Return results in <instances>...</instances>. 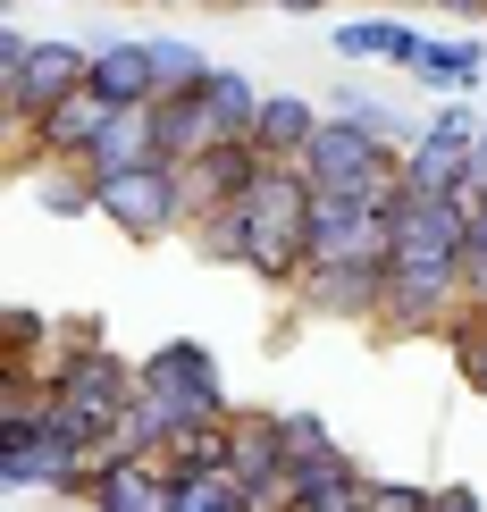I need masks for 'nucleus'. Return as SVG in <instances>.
<instances>
[{
  "label": "nucleus",
  "mask_w": 487,
  "mask_h": 512,
  "mask_svg": "<svg viewBox=\"0 0 487 512\" xmlns=\"http://www.w3.org/2000/svg\"><path fill=\"white\" fill-rule=\"evenodd\" d=\"M26 177H34V202L51 219H84L93 210V168L84 160H26Z\"/></svg>",
  "instance_id": "nucleus-24"
},
{
  "label": "nucleus",
  "mask_w": 487,
  "mask_h": 512,
  "mask_svg": "<svg viewBox=\"0 0 487 512\" xmlns=\"http://www.w3.org/2000/svg\"><path fill=\"white\" fill-rule=\"evenodd\" d=\"M227 378H219V353L202 336H168L135 361V412H126V445L118 454H160L177 429L194 420H227Z\"/></svg>",
  "instance_id": "nucleus-3"
},
{
  "label": "nucleus",
  "mask_w": 487,
  "mask_h": 512,
  "mask_svg": "<svg viewBox=\"0 0 487 512\" xmlns=\"http://www.w3.org/2000/svg\"><path fill=\"white\" fill-rule=\"evenodd\" d=\"M219 9H244V0H219Z\"/></svg>",
  "instance_id": "nucleus-37"
},
{
  "label": "nucleus",
  "mask_w": 487,
  "mask_h": 512,
  "mask_svg": "<svg viewBox=\"0 0 487 512\" xmlns=\"http://www.w3.org/2000/svg\"><path fill=\"white\" fill-rule=\"evenodd\" d=\"M479 76H487V42L479 34H429V51L412 59V84H429L437 101H471Z\"/></svg>",
  "instance_id": "nucleus-17"
},
{
  "label": "nucleus",
  "mask_w": 487,
  "mask_h": 512,
  "mask_svg": "<svg viewBox=\"0 0 487 512\" xmlns=\"http://www.w3.org/2000/svg\"><path fill=\"white\" fill-rule=\"evenodd\" d=\"M126 412H135V361L110 353L93 328L51 345V420L68 429L93 462H110L126 445Z\"/></svg>",
  "instance_id": "nucleus-4"
},
{
  "label": "nucleus",
  "mask_w": 487,
  "mask_h": 512,
  "mask_svg": "<svg viewBox=\"0 0 487 512\" xmlns=\"http://www.w3.org/2000/svg\"><path fill=\"white\" fill-rule=\"evenodd\" d=\"M152 68H160V101H168V93H202L219 59H210V51H194L185 34H152Z\"/></svg>",
  "instance_id": "nucleus-25"
},
{
  "label": "nucleus",
  "mask_w": 487,
  "mask_h": 512,
  "mask_svg": "<svg viewBox=\"0 0 487 512\" xmlns=\"http://www.w3.org/2000/svg\"><path fill=\"white\" fill-rule=\"evenodd\" d=\"M387 244H395V202H362V194L311 202V261H387Z\"/></svg>",
  "instance_id": "nucleus-8"
},
{
  "label": "nucleus",
  "mask_w": 487,
  "mask_h": 512,
  "mask_svg": "<svg viewBox=\"0 0 487 512\" xmlns=\"http://www.w3.org/2000/svg\"><path fill=\"white\" fill-rule=\"evenodd\" d=\"M303 177L320 185V194H362V202H404V152L395 143H378L370 126L353 118H320V135H311L303 152Z\"/></svg>",
  "instance_id": "nucleus-5"
},
{
  "label": "nucleus",
  "mask_w": 487,
  "mask_h": 512,
  "mask_svg": "<svg viewBox=\"0 0 487 512\" xmlns=\"http://www.w3.org/2000/svg\"><path fill=\"white\" fill-rule=\"evenodd\" d=\"M143 160H160L152 110H110V126H101V143L84 152V168H93V177H118V168H143Z\"/></svg>",
  "instance_id": "nucleus-20"
},
{
  "label": "nucleus",
  "mask_w": 487,
  "mask_h": 512,
  "mask_svg": "<svg viewBox=\"0 0 487 512\" xmlns=\"http://www.w3.org/2000/svg\"><path fill=\"white\" fill-rule=\"evenodd\" d=\"M84 479H93V454L59 429H42V437H26V445H0V487L9 496H59V504H84Z\"/></svg>",
  "instance_id": "nucleus-7"
},
{
  "label": "nucleus",
  "mask_w": 487,
  "mask_h": 512,
  "mask_svg": "<svg viewBox=\"0 0 487 512\" xmlns=\"http://www.w3.org/2000/svg\"><path fill=\"white\" fill-rule=\"evenodd\" d=\"M446 345H454V361H462V387H471V395H487V311H471V303H462V319L446 328Z\"/></svg>",
  "instance_id": "nucleus-27"
},
{
  "label": "nucleus",
  "mask_w": 487,
  "mask_h": 512,
  "mask_svg": "<svg viewBox=\"0 0 487 512\" xmlns=\"http://www.w3.org/2000/svg\"><path fill=\"white\" fill-rule=\"evenodd\" d=\"M437 487H412V479H370L362 487V512H429Z\"/></svg>",
  "instance_id": "nucleus-30"
},
{
  "label": "nucleus",
  "mask_w": 487,
  "mask_h": 512,
  "mask_svg": "<svg viewBox=\"0 0 487 512\" xmlns=\"http://www.w3.org/2000/svg\"><path fill=\"white\" fill-rule=\"evenodd\" d=\"M462 244H471V202L404 194L387 244V311L378 328L395 336H446L462 319Z\"/></svg>",
  "instance_id": "nucleus-1"
},
{
  "label": "nucleus",
  "mask_w": 487,
  "mask_h": 512,
  "mask_svg": "<svg viewBox=\"0 0 487 512\" xmlns=\"http://www.w3.org/2000/svg\"><path fill=\"white\" fill-rule=\"evenodd\" d=\"M320 101H303V93H269L261 101V126H252V143H261V160H303L311 152V135H320Z\"/></svg>",
  "instance_id": "nucleus-19"
},
{
  "label": "nucleus",
  "mask_w": 487,
  "mask_h": 512,
  "mask_svg": "<svg viewBox=\"0 0 487 512\" xmlns=\"http://www.w3.org/2000/svg\"><path fill=\"white\" fill-rule=\"evenodd\" d=\"M84 84H93V42H68V34L34 42V59L0 84V93H9V126H34L42 110H59V101L84 93Z\"/></svg>",
  "instance_id": "nucleus-9"
},
{
  "label": "nucleus",
  "mask_w": 487,
  "mask_h": 512,
  "mask_svg": "<svg viewBox=\"0 0 487 512\" xmlns=\"http://www.w3.org/2000/svg\"><path fill=\"white\" fill-rule=\"evenodd\" d=\"M93 93L110 101V110H152V101H160L152 34H118V42H93Z\"/></svg>",
  "instance_id": "nucleus-15"
},
{
  "label": "nucleus",
  "mask_w": 487,
  "mask_h": 512,
  "mask_svg": "<svg viewBox=\"0 0 487 512\" xmlns=\"http://www.w3.org/2000/svg\"><path fill=\"white\" fill-rule=\"evenodd\" d=\"M479 194H487V126H479Z\"/></svg>",
  "instance_id": "nucleus-35"
},
{
  "label": "nucleus",
  "mask_w": 487,
  "mask_h": 512,
  "mask_svg": "<svg viewBox=\"0 0 487 512\" xmlns=\"http://www.w3.org/2000/svg\"><path fill=\"white\" fill-rule=\"evenodd\" d=\"M152 126H160V160H194V152H210V110H202V93H168V101H152Z\"/></svg>",
  "instance_id": "nucleus-21"
},
{
  "label": "nucleus",
  "mask_w": 487,
  "mask_h": 512,
  "mask_svg": "<svg viewBox=\"0 0 487 512\" xmlns=\"http://www.w3.org/2000/svg\"><path fill=\"white\" fill-rule=\"evenodd\" d=\"M437 9H454V17H487V0H437Z\"/></svg>",
  "instance_id": "nucleus-34"
},
{
  "label": "nucleus",
  "mask_w": 487,
  "mask_h": 512,
  "mask_svg": "<svg viewBox=\"0 0 487 512\" xmlns=\"http://www.w3.org/2000/svg\"><path fill=\"white\" fill-rule=\"evenodd\" d=\"M227 454H236V412L227 420H194V429H177L160 445V462L177 479H194V471H227Z\"/></svg>",
  "instance_id": "nucleus-22"
},
{
  "label": "nucleus",
  "mask_w": 487,
  "mask_h": 512,
  "mask_svg": "<svg viewBox=\"0 0 487 512\" xmlns=\"http://www.w3.org/2000/svg\"><path fill=\"white\" fill-rule=\"evenodd\" d=\"M420 51H429V34H420L404 9L345 17V26H336V59H378V68H404V76H412V59H420Z\"/></svg>",
  "instance_id": "nucleus-16"
},
{
  "label": "nucleus",
  "mask_w": 487,
  "mask_h": 512,
  "mask_svg": "<svg viewBox=\"0 0 487 512\" xmlns=\"http://www.w3.org/2000/svg\"><path fill=\"white\" fill-rule=\"evenodd\" d=\"M462 303L487 311V194L471 202V244H462Z\"/></svg>",
  "instance_id": "nucleus-29"
},
{
  "label": "nucleus",
  "mask_w": 487,
  "mask_h": 512,
  "mask_svg": "<svg viewBox=\"0 0 487 512\" xmlns=\"http://www.w3.org/2000/svg\"><path fill=\"white\" fill-rule=\"evenodd\" d=\"M185 177V219H210V210H227V202H244V185L261 177V143H210V152H194L177 168Z\"/></svg>",
  "instance_id": "nucleus-14"
},
{
  "label": "nucleus",
  "mask_w": 487,
  "mask_h": 512,
  "mask_svg": "<svg viewBox=\"0 0 487 512\" xmlns=\"http://www.w3.org/2000/svg\"><path fill=\"white\" fill-rule=\"evenodd\" d=\"M311 177H303V160H261V177L244 185V202H227V210H210V219L194 227V244L210 252V261H227V269H244V277H261V286H303V269H311Z\"/></svg>",
  "instance_id": "nucleus-2"
},
{
  "label": "nucleus",
  "mask_w": 487,
  "mask_h": 512,
  "mask_svg": "<svg viewBox=\"0 0 487 512\" xmlns=\"http://www.w3.org/2000/svg\"><path fill=\"white\" fill-rule=\"evenodd\" d=\"M278 437H286V471H294V462L336 454V437H328V420H320V412H278Z\"/></svg>",
  "instance_id": "nucleus-28"
},
{
  "label": "nucleus",
  "mask_w": 487,
  "mask_h": 512,
  "mask_svg": "<svg viewBox=\"0 0 487 512\" xmlns=\"http://www.w3.org/2000/svg\"><path fill=\"white\" fill-rule=\"evenodd\" d=\"M269 9H286V17H320L328 0H269Z\"/></svg>",
  "instance_id": "nucleus-33"
},
{
  "label": "nucleus",
  "mask_w": 487,
  "mask_h": 512,
  "mask_svg": "<svg viewBox=\"0 0 487 512\" xmlns=\"http://www.w3.org/2000/svg\"><path fill=\"white\" fill-rule=\"evenodd\" d=\"M84 504L93 512H168L177 504V471L160 454H110L84 479Z\"/></svg>",
  "instance_id": "nucleus-11"
},
{
  "label": "nucleus",
  "mask_w": 487,
  "mask_h": 512,
  "mask_svg": "<svg viewBox=\"0 0 487 512\" xmlns=\"http://www.w3.org/2000/svg\"><path fill=\"white\" fill-rule=\"evenodd\" d=\"M387 9H437V0H387Z\"/></svg>",
  "instance_id": "nucleus-36"
},
{
  "label": "nucleus",
  "mask_w": 487,
  "mask_h": 512,
  "mask_svg": "<svg viewBox=\"0 0 487 512\" xmlns=\"http://www.w3.org/2000/svg\"><path fill=\"white\" fill-rule=\"evenodd\" d=\"M236 487L252 496V512H286V437L278 412H236V454H227Z\"/></svg>",
  "instance_id": "nucleus-12"
},
{
  "label": "nucleus",
  "mask_w": 487,
  "mask_h": 512,
  "mask_svg": "<svg viewBox=\"0 0 487 512\" xmlns=\"http://www.w3.org/2000/svg\"><path fill=\"white\" fill-rule=\"evenodd\" d=\"M261 101H269V93H261L244 68H227V59H219V68H210V84H202V110H210V135H219V143H252Z\"/></svg>",
  "instance_id": "nucleus-18"
},
{
  "label": "nucleus",
  "mask_w": 487,
  "mask_h": 512,
  "mask_svg": "<svg viewBox=\"0 0 487 512\" xmlns=\"http://www.w3.org/2000/svg\"><path fill=\"white\" fill-rule=\"evenodd\" d=\"M429 512H487V504H479V487H471V479H446V487L429 496Z\"/></svg>",
  "instance_id": "nucleus-32"
},
{
  "label": "nucleus",
  "mask_w": 487,
  "mask_h": 512,
  "mask_svg": "<svg viewBox=\"0 0 487 512\" xmlns=\"http://www.w3.org/2000/svg\"><path fill=\"white\" fill-rule=\"evenodd\" d=\"M294 303L320 319H378L387 311V261H311Z\"/></svg>",
  "instance_id": "nucleus-10"
},
{
  "label": "nucleus",
  "mask_w": 487,
  "mask_h": 512,
  "mask_svg": "<svg viewBox=\"0 0 487 512\" xmlns=\"http://www.w3.org/2000/svg\"><path fill=\"white\" fill-rule=\"evenodd\" d=\"M101 126H110V101L84 84V93H68L59 110H42L34 126H17V160H84L101 143Z\"/></svg>",
  "instance_id": "nucleus-13"
},
{
  "label": "nucleus",
  "mask_w": 487,
  "mask_h": 512,
  "mask_svg": "<svg viewBox=\"0 0 487 512\" xmlns=\"http://www.w3.org/2000/svg\"><path fill=\"white\" fill-rule=\"evenodd\" d=\"M168 512H252V496L236 487V471H194V479H177Z\"/></svg>",
  "instance_id": "nucleus-26"
},
{
  "label": "nucleus",
  "mask_w": 487,
  "mask_h": 512,
  "mask_svg": "<svg viewBox=\"0 0 487 512\" xmlns=\"http://www.w3.org/2000/svg\"><path fill=\"white\" fill-rule=\"evenodd\" d=\"M93 219H110L126 244H160L177 227H194L185 219L177 160H143V168H118V177H93Z\"/></svg>",
  "instance_id": "nucleus-6"
},
{
  "label": "nucleus",
  "mask_w": 487,
  "mask_h": 512,
  "mask_svg": "<svg viewBox=\"0 0 487 512\" xmlns=\"http://www.w3.org/2000/svg\"><path fill=\"white\" fill-rule=\"evenodd\" d=\"M26 59H34V34H26V26H0V84L26 68Z\"/></svg>",
  "instance_id": "nucleus-31"
},
{
  "label": "nucleus",
  "mask_w": 487,
  "mask_h": 512,
  "mask_svg": "<svg viewBox=\"0 0 487 512\" xmlns=\"http://www.w3.org/2000/svg\"><path fill=\"white\" fill-rule=\"evenodd\" d=\"M328 110H336V118H353V126H370V135H378V143H395V152H412V143H420V118H404L395 101L362 93V84H336Z\"/></svg>",
  "instance_id": "nucleus-23"
}]
</instances>
